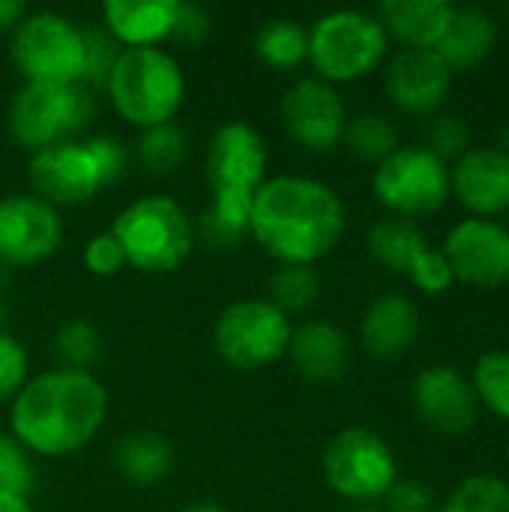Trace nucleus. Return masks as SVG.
<instances>
[{"instance_id": "nucleus-1", "label": "nucleus", "mask_w": 509, "mask_h": 512, "mask_svg": "<svg viewBox=\"0 0 509 512\" xmlns=\"http://www.w3.org/2000/svg\"><path fill=\"white\" fill-rule=\"evenodd\" d=\"M249 234L276 261L309 267L342 240L345 207L336 189L315 177H267L252 201Z\"/></svg>"}, {"instance_id": "nucleus-2", "label": "nucleus", "mask_w": 509, "mask_h": 512, "mask_svg": "<svg viewBox=\"0 0 509 512\" xmlns=\"http://www.w3.org/2000/svg\"><path fill=\"white\" fill-rule=\"evenodd\" d=\"M108 393L90 372L48 369L27 378L9 408V429L36 456H69L84 450L102 429Z\"/></svg>"}, {"instance_id": "nucleus-3", "label": "nucleus", "mask_w": 509, "mask_h": 512, "mask_svg": "<svg viewBox=\"0 0 509 512\" xmlns=\"http://www.w3.org/2000/svg\"><path fill=\"white\" fill-rule=\"evenodd\" d=\"M126 264L141 273L177 270L195 246V222L168 195H147L123 207L111 225Z\"/></svg>"}, {"instance_id": "nucleus-4", "label": "nucleus", "mask_w": 509, "mask_h": 512, "mask_svg": "<svg viewBox=\"0 0 509 512\" xmlns=\"http://www.w3.org/2000/svg\"><path fill=\"white\" fill-rule=\"evenodd\" d=\"M105 90L123 120L150 129L171 123L183 105L186 78L180 63L162 48H123Z\"/></svg>"}, {"instance_id": "nucleus-5", "label": "nucleus", "mask_w": 509, "mask_h": 512, "mask_svg": "<svg viewBox=\"0 0 509 512\" xmlns=\"http://www.w3.org/2000/svg\"><path fill=\"white\" fill-rule=\"evenodd\" d=\"M387 48L381 18L363 9H333L309 27V60L327 84L366 78L384 63Z\"/></svg>"}, {"instance_id": "nucleus-6", "label": "nucleus", "mask_w": 509, "mask_h": 512, "mask_svg": "<svg viewBox=\"0 0 509 512\" xmlns=\"http://www.w3.org/2000/svg\"><path fill=\"white\" fill-rule=\"evenodd\" d=\"M9 54L24 84H81L84 27L60 12H27L12 30Z\"/></svg>"}, {"instance_id": "nucleus-7", "label": "nucleus", "mask_w": 509, "mask_h": 512, "mask_svg": "<svg viewBox=\"0 0 509 512\" xmlns=\"http://www.w3.org/2000/svg\"><path fill=\"white\" fill-rule=\"evenodd\" d=\"M93 117V96L84 84H24L9 105V135L24 150H45L72 141Z\"/></svg>"}, {"instance_id": "nucleus-8", "label": "nucleus", "mask_w": 509, "mask_h": 512, "mask_svg": "<svg viewBox=\"0 0 509 512\" xmlns=\"http://www.w3.org/2000/svg\"><path fill=\"white\" fill-rule=\"evenodd\" d=\"M291 333L294 327L285 312H279L270 300L249 297L225 306L216 318L213 348L228 366L255 372L288 357Z\"/></svg>"}, {"instance_id": "nucleus-9", "label": "nucleus", "mask_w": 509, "mask_h": 512, "mask_svg": "<svg viewBox=\"0 0 509 512\" xmlns=\"http://www.w3.org/2000/svg\"><path fill=\"white\" fill-rule=\"evenodd\" d=\"M324 477L327 486L354 504H372L387 498L399 480L393 450L372 429H345L324 450Z\"/></svg>"}, {"instance_id": "nucleus-10", "label": "nucleus", "mask_w": 509, "mask_h": 512, "mask_svg": "<svg viewBox=\"0 0 509 512\" xmlns=\"http://www.w3.org/2000/svg\"><path fill=\"white\" fill-rule=\"evenodd\" d=\"M372 189L375 198L402 219L429 216L450 198V168L423 144L399 147L378 162Z\"/></svg>"}, {"instance_id": "nucleus-11", "label": "nucleus", "mask_w": 509, "mask_h": 512, "mask_svg": "<svg viewBox=\"0 0 509 512\" xmlns=\"http://www.w3.org/2000/svg\"><path fill=\"white\" fill-rule=\"evenodd\" d=\"M63 243V222L57 210L36 195L0 198V264L36 267L48 261Z\"/></svg>"}, {"instance_id": "nucleus-12", "label": "nucleus", "mask_w": 509, "mask_h": 512, "mask_svg": "<svg viewBox=\"0 0 509 512\" xmlns=\"http://www.w3.org/2000/svg\"><path fill=\"white\" fill-rule=\"evenodd\" d=\"M282 120L300 147L330 153L345 138L348 111L333 84L321 78H300L282 96Z\"/></svg>"}, {"instance_id": "nucleus-13", "label": "nucleus", "mask_w": 509, "mask_h": 512, "mask_svg": "<svg viewBox=\"0 0 509 512\" xmlns=\"http://www.w3.org/2000/svg\"><path fill=\"white\" fill-rule=\"evenodd\" d=\"M453 276L474 288H504L509 282V231L495 219H465L444 240Z\"/></svg>"}, {"instance_id": "nucleus-14", "label": "nucleus", "mask_w": 509, "mask_h": 512, "mask_svg": "<svg viewBox=\"0 0 509 512\" xmlns=\"http://www.w3.org/2000/svg\"><path fill=\"white\" fill-rule=\"evenodd\" d=\"M267 144L261 132L243 120L219 126L207 147V183L213 195L240 192L255 195L267 180Z\"/></svg>"}, {"instance_id": "nucleus-15", "label": "nucleus", "mask_w": 509, "mask_h": 512, "mask_svg": "<svg viewBox=\"0 0 509 512\" xmlns=\"http://www.w3.org/2000/svg\"><path fill=\"white\" fill-rule=\"evenodd\" d=\"M411 402L420 420L450 438L471 432L480 417V399L474 384L453 366H429L414 378Z\"/></svg>"}, {"instance_id": "nucleus-16", "label": "nucleus", "mask_w": 509, "mask_h": 512, "mask_svg": "<svg viewBox=\"0 0 509 512\" xmlns=\"http://www.w3.org/2000/svg\"><path fill=\"white\" fill-rule=\"evenodd\" d=\"M27 177H30L36 198L48 201L51 207L84 204L102 189L90 150L84 147V141H75V138L33 153L27 165Z\"/></svg>"}, {"instance_id": "nucleus-17", "label": "nucleus", "mask_w": 509, "mask_h": 512, "mask_svg": "<svg viewBox=\"0 0 509 512\" xmlns=\"http://www.w3.org/2000/svg\"><path fill=\"white\" fill-rule=\"evenodd\" d=\"M384 87L396 108L408 114H432L447 102V93L453 87V72L435 51L402 48L387 63Z\"/></svg>"}, {"instance_id": "nucleus-18", "label": "nucleus", "mask_w": 509, "mask_h": 512, "mask_svg": "<svg viewBox=\"0 0 509 512\" xmlns=\"http://www.w3.org/2000/svg\"><path fill=\"white\" fill-rule=\"evenodd\" d=\"M450 192L474 219L509 210V156L498 147H471L450 168Z\"/></svg>"}, {"instance_id": "nucleus-19", "label": "nucleus", "mask_w": 509, "mask_h": 512, "mask_svg": "<svg viewBox=\"0 0 509 512\" xmlns=\"http://www.w3.org/2000/svg\"><path fill=\"white\" fill-rule=\"evenodd\" d=\"M288 357L309 384H336L351 369V339L333 321H306L294 327Z\"/></svg>"}, {"instance_id": "nucleus-20", "label": "nucleus", "mask_w": 509, "mask_h": 512, "mask_svg": "<svg viewBox=\"0 0 509 512\" xmlns=\"http://www.w3.org/2000/svg\"><path fill=\"white\" fill-rule=\"evenodd\" d=\"M363 345L378 360H399L408 354L420 336V312L405 294L375 297L360 321Z\"/></svg>"}, {"instance_id": "nucleus-21", "label": "nucleus", "mask_w": 509, "mask_h": 512, "mask_svg": "<svg viewBox=\"0 0 509 512\" xmlns=\"http://www.w3.org/2000/svg\"><path fill=\"white\" fill-rule=\"evenodd\" d=\"M177 0H108L102 6L105 30L126 48H159L171 36Z\"/></svg>"}, {"instance_id": "nucleus-22", "label": "nucleus", "mask_w": 509, "mask_h": 512, "mask_svg": "<svg viewBox=\"0 0 509 512\" xmlns=\"http://www.w3.org/2000/svg\"><path fill=\"white\" fill-rule=\"evenodd\" d=\"M456 6L447 0H387L381 3V24L405 48L435 51L444 39Z\"/></svg>"}, {"instance_id": "nucleus-23", "label": "nucleus", "mask_w": 509, "mask_h": 512, "mask_svg": "<svg viewBox=\"0 0 509 512\" xmlns=\"http://www.w3.org/2000/svg\"><path fill=\"white\" fill-rule=\"evenodd\" d=\"M498 27L495 18L480 6H456L453 21L438 42L435 54L447 63L450 72H471L489 60L495 51Z\"/></svg>"}, {"instance_id": "nucleus-24", "label": "nucleus", "mask_w": 509, "mask_h": 512, "mask_svg": "<svg viewBox=\"0 0 509 512\" xmlns=\"http://www.w3.org/2000/svg\"><path fill=\"white\" fill-rule=\"evenodd\" d=\"M111 462H114V471L126 483H132V486H156L171 471L174 450L162 435L138 429V432H129L126 438L117 441V447L111 453Z\"/></svg>"}, {"instance_id": "nucleus-25", "label": "nucleus", "mask_w": 509, "mask_h": 512, "mask_svg": "<svg viewBox=\"0 0 509 512\" xmlns=\"http://www.w3.org/2000/svg\"><path fill=\"white\" fill-rule=\"evenodd\" d=\"M252 201H255V195H240V192H219V195H213V201L204 210L195 234L210 249H219V252L237 249L240 240L249 237Z\"/></svg>"}, {"instance_id": "nucleus-26", "label": "nucleus", "mask_w": 509, "mask_h": 512, "mask_svg": "<svg viewBox=\"0 0 509 512\" xmlns=\"http://www.w3.org/2000/svg\"><path fill=\"white\" fill-rule=\"evenodd\" d=\"M366 246L381 267H387L390 273H402V276H408L420 252L429 249L426 234L411 219H402V216H387L375 222L369 228Z\"/></svg>"}, {"instance_id": "nucleus-27", "label": "nucleus", "mask_w": 509, "mask_h": 512, "mask_svg": "<svg viewBox=\"0 0 509 512\" xmlns=\"http://www.w3.org/2000/svg\"><path fill=\"white\" fill-rule=\"evenodd\" d=\"M255 57L273 69H294L309 60V27L297 18H270L255 33Z\"/></svg>"}, {"instance_id": "nucleus-28", "label": "nucleus", "mask_w": 509, "mask_h": 512, "mask_svg": "<svg viewBox=\"0 0 509 512\" xmlns=\"http://www.w3.org/2000/svg\"><path fill=\"white\" fill-rule=\"evenodd\" d=\"M189 156V138L177 123H159L141 132L138 138V159L150 174H174L183 168Z\"/></svg>"}, {"instance_id": "nucleus-29", "label": "nucleus", "mask_w": 509, "mask_h": 512, "mask_svg": "<svg viewBox=\"0 0 509 512\" xmlns=\"http://www.w3.org/2000/svg\"><path fill=\"white\" fill-rule=\"evenodd\" d=\"M342 141L348 144V150L357 159H366V162H384L390 153L399 150V132L393 126V120L384 114H375V111H366V114H357L354 120H348Z\"/></svg>"}, {"instance_id": "nucleus-30", "label": "nucleus", "mask_w": 509, "mask_h": 512, "mask_svg": "<svg viewBox=\"0 0 509 512\" xmlns=\"http://www.w3.org/2000/svg\"><path fill=\"white\" fill-rule=\"evenodd\" d=\"M321 297V279L312 267H300V264H282L273 276H270V303L291 315L309 312Z\"/></svg>"}, {"instance_id": "nucleus-31", "label": "nucleus", "mask_w": 509, "mask_h": 512, "mask_svg": "<svg viewBox=\"0 0 509 512\" xmlns=\"http://www.w3.org/2000/svg\"><path fill=\"white\" fill-rule=\"evenodd\" d=\"M474 393L480 408H489L509 423V351H489L474 366Z\"/></svg>"}, {"instance_id": "nucleus-32", "label": "nucleus", "mask_w": 509, "mask_h": 512, "mask_svg": "<svg viewBox=\"0 0 509 512\" xmlns=\"http://www.w3.org/2000/svg\"><path fill=\"white\" fill-rule=\"evenodd\" d=\"M438 512H509V486L489 474L468 477L453 489Z\"/></svg>"}, {"instance_id": "nucleus-33", "label": "nucleus", "mask_w": 509, "mask_h": 512, "mask_svg": "<svg viewBox=\"0 0 509 512\" xmlns=\"http://www.w3.org/2000/svg\"><path fill=\"white\" fill-rule=\"evenodd\" d=\"M54 351H57L63 369L90 372V366H96V360L102 354L99 330L93 324H87V321H69V324H63L57 330Z\"/></svg>"}, {"instance_id": "nucleus-34", "label": "nucleus", "mask_w": 509, "mask_h": 512, "mask_svg": "<svg viewBox=\"0 0 509 512\" xmlns=\"http://www.w3.org/2000/svg\"><path fill=\"white\" fill-rule=\"evenodd\" d=\"M36 483V468L27 447L15 438L0 432V495L27 498Z\"/></svg>"}, {"instance_id": "nucleus-35", "label": "nucleus", "mask_w": 509, "mask_h": 512, "mask_svg": "<svg viewBox=\"0 0 509 512\" xmlns=\"http://www.w3.org/2000/svg\"><path fill=\"white\" fill-rule=\"evenodd\" d=\"M429 153H435L444 165L447 162H459L468 150H471V126L462 114H441L432 120L429 132H426V144Z\"/></svg>"}, {"instance_id": "nucleus-36", "label": "nucleus", "mask_w": 509, "mask_h": 512, "mask_svg": "<svg viewBox=\"0 0 509 512\" xmlns=\"http://www.w3.org/2000/svg\"><path fill=\"white\" fill-rule=\"evenodd\" d=\"M120 51H123L120 42L105 27H84V75H81V84L105 87Z\"/></svg>"}, {"instance_id": "nucleus-37", "label": "nucleus", "mask_w": 509, "mask_h": 512, "mask_svg": "<svg viewBox=\"0 0 509 512\" xmlns=\"http://www.w3.org/2000/svg\"><path fill=\"white\" fill-rule=\"evenodd\" d=\"M408 279H411L414 288H420L423 294H444V291H450L453 282H456V276H453V270H450L444 252H441V249H432V246L423 249L420 258L411 264Z\"/></svg>"}, {"instance_id": "nucleus-38", "label": "nucleus", "mask_w": 509, "mask_h": 512, "mask_svg": "<svg viewBox=\"0 0 509 512\" xmlns=\"http://www.w3.org/2000/svg\"><path fill=\"white\" fill-rule=\"evenodd\" d=\"M27 384V351L24 345L0 330V402H12Z\"/></svg>"}, {"instance_id": "nucleus-39", "label": "nucleus", "mask_w": 509, "mask_h": 512, "mask_svg": "<svg viewBox=\"0 0 509 512\" xmlns=\"http://www.w3.org/2000/svg\"><path fill=\"white\" fill-rule=\"evenodd\" d=\"M84 147L93 156V165L99 171L102 189L111 186V183H117L123 177V171H126V147L117 138H111V135H93V138L84 141Z\"/></svg>"}, {"instance_id": "nucleus-40", "label": "nucleus", "mask_w": 509, "mask_h": 512, "mask_svg": "<svg viewBox=\"0 0 509 512\" xmlns=\"http://www.w3.org/2000/svg\"><path fill=\"white\" fill-rule=\"evenodd\" d=\"M84 264L93 276H117L126 267V255L120 249V243L114 240V234H96L90 237V243L84 246Z\"/></svg>"}, {"instance_id": "nucleus-41", "label": "nucleus", "mask_w": 509, "mask_h": 512, "mask_svg": "<svg viewBox=\"0 0 509 512\" xmlns=\"http://www.w3.org/2000/svg\"><path fill=\"white\" fill-rule=\"evenodd\" d=\"M387 510L390 512H432L435 501L432 492L423 483L414 480H396L387 492Z\"/></svg>"}, {"instance_id": "nucleus-42", "label": "nucleus", "mask_w": 509, "mask_h": 512, "mask_svg": "<svg viewBox=\"0 0 509 512\" xmlns=\"http://www.w3.org/2000/svg\"><path fill=\"white\" fill-rule=\"evenodd\" d=\"M207 33H210V15L201 6L180 3L177 6V18H174L171 39H177L180 45H198V42H204Z\"/></svg>"}, {"instance_id": "nucleus-43", "label": "nucleus", "mask_w": 509, "mask_h": 512, "mask_svg": "<svg viewBox=\"0 0 509 512\" xmlns=\"http://www.w3.org/2000/svg\"><path fill=\"white\" fill-rule=\"evenodd\" d=\"M24 15H27V3H21V0H0V33L3 30H15Z\"/></svg>"}, {"instance_id": "nucleus-44", "label": "nucleus", "mask_w": 509, "mask_h": 512, "mask_svg": "<svg viewBox=\"0 0 509 512\" xmlns=\"http://www.w3.org/2000/svg\"><path fill=\"white\" fill-rule=\"evenodd\" d=\"M0 512H36L27 498H12V495H0Z\"/></svg>"}, {"instance_id": "nucleus-45", "label": "nucleus", "mask_w": 509, "mask_h": 512, "mask_svg": "<svg viewBox=\"0 0 509 512\" xmlns=\"http://www.w3.org/2000/svg\"><path fill=\"white\" fill-rule=\"evenodd\" d=\"M183 512H228V510H225V507H219V504L201 501V504H192V507H186Z\"/></svg>"}, {"instance_id": "nucleus-46", "label": "nucleus", "mask_w": 509, "mask_h": 512, "mask_svg": "<svg viewBox=\"0 0 509 512\" xmlns=\"http://www.w3.org/2000/svg\"><path fill=\"white\" fill-rule=\"evenodd\" d=\"M3 324H6V300L0 297V330H3Z\"/></svg>"}, {"instance_id": "nucleus-47", "label": "nucleus", "mask_w": 509, "mask_h": 512, "mask_svg": "<svg viewBox=\"0 0 509 512\" xmlns=\"http://www.w3.org/2000/svg\"><path fill=\"white\" fill-rule=\"evenodd\" d=\"M504 156H509V132H504V141H501V147H498Z\"/></svg>"}, {"instance_id": "nucleus-48", "label": "nucleus", "mask_w": 509, "mask_h": 512, "mask_svg": "<svg viewBox=\"0 0 509 512\" xmlns=\"http://www.w3.org/2000/svg\"><path fill=\"white\" fill-rule=\"evenodd\" d=\"M354 512H384V510H375V507H360V510Z\"/></svg>"}, {"instance_id": "nucleus-49", "label": "nucleus", "mask_w": 509, "mask_h": 512, "mask_svg": "<svg viewBox=\"0 0 509 512\" xmlns=\"http://www.w3.org/2000/svg\"><path fill=\"white\" fill-rule=\"evenodd\" d=\"M507 459H509V441H507Z\"/></svg>"}]
</instances>
